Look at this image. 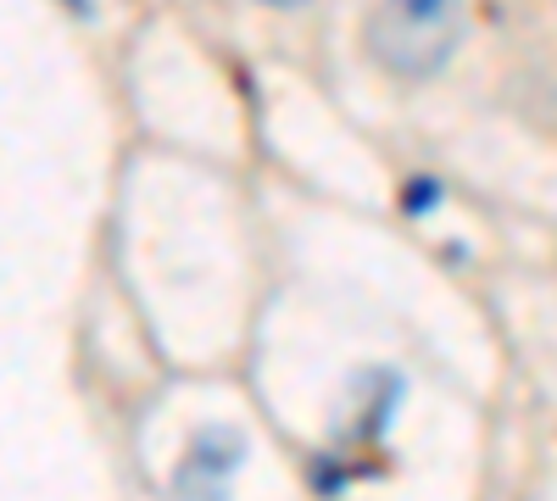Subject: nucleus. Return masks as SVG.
<instances>
[{
  "label": "nucleus",
  "mask_w": 557,
  "mask_h": 501,
  "mask_svg": "<svg viewBox=\"0 0 557 501\" xmlns=\"http://www.w3.org/2000/svg\"><path fill=\"white\" fill-rule=\"evenodd\" d=\"M435 196H441L435 185H412V190H407V201H412V206H430Z\"/></svg>",
  "instance_id": "nucleus-3"
},
{
  "label": "nucleus",
  "mask_w": 557,
  "mask_h": 501,
  "mask_svg": "<svg viewBox=\"0 0 557 501\" xmlns=\"http://www.w3.org/2000/svg\"><path fill=\"white\" fill-rule=\"evenodd\" d=\"M262 7H273V12H301V7H312V0H262Z\"/></svg>",
  "instance_id": "nucleus-4"
},
{
  "label": "nucleus",
  "mask_w": 557,
  "mask_h": 501,
  "mask_svg": "<svg viewBox=\"0 0 557 501\" xmlns=\"http://www.w3.org/2000/svg\"><path fill=\"white\" fill-rule=\"evenodd\" d=\"M246 463V440L235 429H207L196 435V446L184 451V463L173 474V490L178 501H223L228 496V479Z\"/></svg>",
  "instance_id": "nucleus-2"
},
{
  "label": "nucleus",
  "mask_w": 557,
  "mask_h": 501,
  "mask_svg": "<svg viewBox=\"0 0 557 501\" xmlns=\"http://www.w3.org/2000/svg\"><path fill=\"white\" fill-rule=\"evenodd\" d=\"M469 28L462 0H380L362 23L368 57L396 78H430L441 73Z\"/></svg>",
  "instance_id": "nucleus-1"
}]
</instances>
